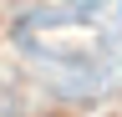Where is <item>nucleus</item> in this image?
<instances>
[{
	"label": "nucleus",
	"mask_w": 122,
	"mask_h": 117,
	"mask_svg": "<svg viewBox=\"0 0 122 117\" xmlns=\"http://www.w3.org/2000/svg\"><path fill=\"white\" fill-rule=\"evenodd\" d=\"M15 41L25 56H41L66 71H92L107 61V31L81 15H25L15 25Z\"/></svg>",
	"instance_id": "nucleus-1"
}]
</instances>
